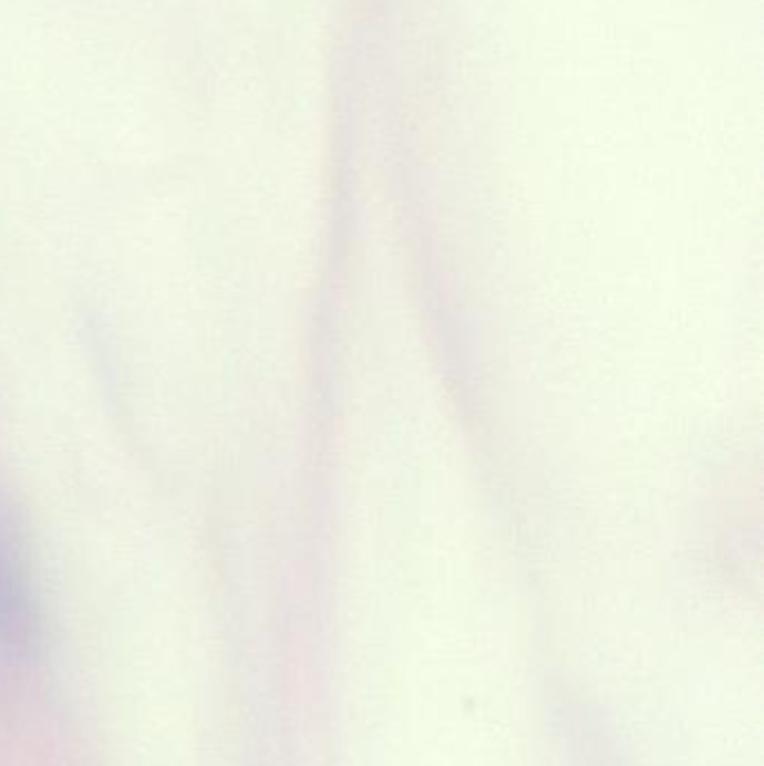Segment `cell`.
I'll return each mask as SVG.
<instances>
[{"instance_id": "1", "label": "cell", "mask_w": 764, "mask_h": 766, "mask_svg": "<svg viewBox=\"0 0 764 766\" xmlns=\"http://www.w3.org/2000/svg\"><path fill=\"white\" fill-rule=\"evenodd\" d=\"M37 617L28 560L12 518L0 511V654H23L34 639Z\"/></svg>"}]
</instances>
